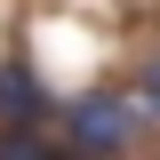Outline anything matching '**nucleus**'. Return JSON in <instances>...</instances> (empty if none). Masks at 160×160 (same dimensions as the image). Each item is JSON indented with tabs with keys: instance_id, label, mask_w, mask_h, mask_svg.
I'll list each match as a JSON object with an SVG mask.
<instances>
[{
	"instance_id": "nucleus-4",
	"label": "nucleus",
	"mask_w": 160,
	"mask_h": 160,
	"mask_svg": "<svg viewBox=\"0 0 160 160\" xmlns=\"http://www.w3.org/2000/svg\"><path fill=\"white\" fill-rule=\"evenodd\" d=\"M136 104L160 120V64H144V80H136Z\"/></svg>"
},
{
	"instance_id": "nucleus-2",
	"label": "nucleus",
	"mask_w": 160,
	"mask_h": 160,
	"mask_svg": "<svg viewBox=\"0 0 160 160\" xmlns=\"http://www.w3.org/2000/svg\"><path fill=\"white\" fill-rule=\"evenodd\" d=\"M48 112H56V88H48L24 56H8L0 64V128H40Z\"/></svg>"
},
{
	"instance_id": "nucleus-5",
	"label": "nucleus",
	"mask_w": 160,
	"mask_h": 160,
	"mask_svg": "<svg viewBox=\"0 0 160 160\" xmlns=\"http://www.w3.org/2000/svg\"><path fill=\"white\" fill-rule=\"evenodd\" d=\"M64 160H72V152H64Z\"/></svg>"
},
{
	"instance_id": "nucleus-1",
	"label": "nucleus",
	"mask_w": 160,
	"mask_h": 160,
	"mask_svg": "<svg viewBox=\"0 0 160 160\" xmlns=\"http://www.w3.org/2000/svg\"><path fill=\"white\" fill-rule=\"evenodd\" d=\"M144 128V104L120 96V88H80L64 104V152L72 160H120Z\"/></svg>"
},
{
	"instance_id": "nucleus-3",
	"label": "nucleus",
	"mask_w": 160,
	"mask_h": 160,
	"mask_svg": "<svg viewBox=\"0 0 160 160\" xmlns=\"http://www.w3.org/2000/svg\"><path fill=\"white\" fill-rule=\"evenodd\" d=\"M0 160H64V144H48L40 128H0Z\"/></svg>"
}]
</instances>
